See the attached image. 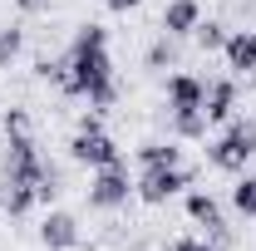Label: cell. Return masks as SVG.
I'll use <instances>...</instances> for the list:
<instances>
[{
	"instance_id": "obj_16",
	"label": "cell",
	"mask_w": 256,
	"mask_h": 251,
	"mask_svg": "<svg viewBox=\"0 0 256 251\" xmlns=\"http://www.w3.org/2000/svg\"><path fill=\"white\" fill-rule=\"evenodd\" d=\"M172 251H212V246H207V242H178Z\"/></svg>"
},
{
	"instance_id": "obj_8",
	"label": "cell",
	"mask_w": 256,
	"mask_h": 251,
	"mask_svg": "<svg viewBox=\"0 0 256 251\" xmlns=\"http://www.w3.org/2000/svg\"><path fill=\"white\" fill-rule=\"evenodd\" d=\"M232 104H236V89H232V79H217V84H207V104H202L207 124H222V118H232Z\"/></svg>"
},
{
	"instance_id": "obj_11",
	"label": "cell",
	"mask_w": 256,
	"mask_h": 251,
	"mask_svg": "<svg viewBox=\"0 0 256 251\" xmlns=\"http://www.w3.org/2000/svg\"><path fill=\"white\" fill-rule=\"evenodd\" d=\"M162 30H168V34L197 30V0H172V5H168V15H162Z\"/></svg>"
},
{
	"instance_id": "obj_2",
	"label": "cell",
	"mask_w": 256,
	"mask_h": 251,
	"mask_svg": "<svg viewBox=\"0 0 256 251\" xmlns=\"http://www.w3.org/2000/svg\"><path fill=\"white\" fill-rule=\"evenodd\" d=\"M202 104H207V84H197L192 74H178V79L168 84V108H172V118H178V133L197 138V133L207 128Z\"/></svg>"
},
{
	"instance_id": "obj_6",
	"label": "cell",
	"mask_w": 256,
	"mask_h": 251,
	"mask_svg": "<svg viewBox=\"0 0 256 251\" xmlns=\"http://www.w3.org/2000/svg\"><path fill=\"white\" fill-rule=\"evenodd\" d=\"M188 188V172H182V162H178V168H148V172H143V202H168V197H172V192H182Z\"/></svg>"
},
{
	"instance_id": "obj_7",
	"label": "cell",
	"mask_w": 256,
	"mask_h": 251,
	"mask_svg": "<svg viewBox=\"0 0 256 251\" xmlns=\"http://www.w3.org/2000/svg\"><path fill=\"white\" fill-rule=\"evenodd\" d=\"M40 242H44L50 251H69L74 242H79V232H74V217H64V212L44 217V226H40Z\"/></svg>"
},
{
	"instance_id": "obj_15",
	"label": "cell",
	"mask_w": 256,
	"mask_h": 251,
	"mask_svg": "<svg viewBox=\"0 0 256 251\" xmlns=\"http://www.w3.org/2000/svg\"><path fill=\"white\" fill-rule=\"evenodd\" d=\"M197 40H202V44H207V50H212V44H226V34H222V25H202V20H197Z\"/></svg>"
},
{
	"instance_id": "obj_4",
	"label": "cell",
	"mask_w": 256,
	"mask_h": 251,
	"mask_svg": "<svg viewBox=\"0 0 256 251\" xmlns=\"http://www.w3.org/2000/svg\"><path fill=\"white\" fill-rule=\"evenodd\" d=\"M69 153L79 158V162H94V168H108V162H118V148H114V138H108V133H98V124H84V128H79V138L69 143Z\"/></svg>"
},
{
	"instance_id": "obj_12",
	"label": "cell",
	"mask_w": 256,
	"mask_h": 251,
	"mask_svg": "<svg viewBox=\"0 0 256 251\" xmlns=\"http://www.w3.org/2000/svg\"><path fill=\"white\" fill-rule=\"evenodd\" d=\"M138 158H143V168H178V162H182L178 148H168V143H143Z\"/></svg>"
},
{
	"instance_id": "obj_3",
	"label": "cell",
	"mask_w": 256,
	"mask_h": 251,
	"mask_svg": "<svg viewBox=\"0 0 256 251\" xmlns=\"http://www.w3.org/2000/svg\"><path fill=\"white\" fill-rule=\"evenodd\" d=\"M207 158H212L217 168H226V172L246 168V162L256 158V124H232L222 138L212 143V153H207Z\"/></svg>"
},
{
	"instance_id": "obj_17",
	"label": "cell",
	"mask_w": 256,
	"mask_h": 251,
	"mask_svg": "<svg viewBox=\"0 0 256 251\" xmlns=\"http://www.w3.org/2000/svg\"><path fill=\"white\" fill-rule=\"evenodd\" d=\"M114 10H133V5H143V0H108Z\"/></svg>"
},
{
	"instance_id": "obj_1",
	"label": "cell",
	"mask_w": 256,
	"mask_h": 251,
	"mask_svg": "<svg viewBox=\"0 0 256 251\" xmlns=\"http://www.w3.org/2000/svg\"><path fill=\"white\" fill-rule=\"evenodd\" d=\"M64 89L94 98V104H108V98H114V84H108V34L98 30V25H84V30H79L74 50H69Z\"/></svg>"
},
{
	"instance_id": "obj_13",
	"label": "cell",
	"mask_w": 256,
	"mask_h": 251,
	"mask_svg": "<svg viewBox=\"0 0 256 251\" xmlns=\"http://www.w3.org/2000/svg\"><path fill=\"white\" fill-rule=\"evenodd\" d=\"M232 202H236L246 217H256V178H242V182H236V192H232Z\"/></svg>"
},
{
	"instance_id": "obj_10",
	"label": "cell",
	"mask_w": 256,
	"mask_h": 251,
	"mask_svg": "<svg viewBox=\"0 0 256 251\" xmlns=\"http://www.w3.org/2000/svg\"><path fill=\"white\" fill-rule=\"evenodd\" d=\"M226 64L232 69H256V30H246V34H232L226 40Z\"/></svg>"
},
{
	"instance_id": "obj_14",
	"label": "cell",
	"mask_w": 256,
	"mask_h": 251,
	"mask_svg": "<svg viewBox=\"0 0 256 251\" xmlns=\"http://www.w3.org/2000/svg\"><path fill=\"white\" fill-rule=\"evenodd\" d=\"M20 54V30H0V64H10Z\"/></svg>"
},
{
	"instance_id": "obj_5",
	"label": "cell",
	"mask_w": 256,
	"mask_h": 251,
	"mask_svg": "<svg viewBox=\"0 0 256 251\" xmlns=\"http://www.w3.org/2000/svg\"><path fill=\"white\" fill-rule=\"evenodd\" d=\"M89 197H94L98 207H118V202H128V168H124V162L98 168V178H94V188H89Z\"/></svg>"
},
{
	"instance_id": "obj_9",
	"label": "cell",
	"mask_w": 256,
	"mask_h": 251,
	"mask_svg": "<svg viewBox=\"0 0 256 251\" xmlns=\"http://www.w3.org/2000/svg\"><path fill=\"white\" fill-rule=\"evenodd\" d=\"M188 212H192V222H202V226H207L212 236H222V232H226L222 207H217V202H212L207 192H192V197H188Z\"/></svg>"
}]
</instances>
